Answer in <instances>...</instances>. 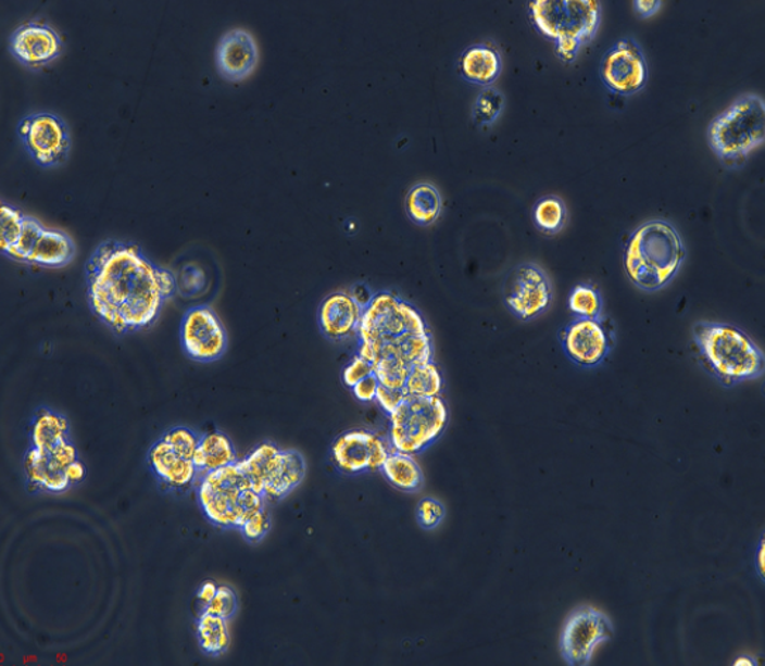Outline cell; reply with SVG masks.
<instances>
[{
	"instance_id": "cell-1",
	"label": "cell",
	"mask_w": 765,
	"mask_h": 666,
	"mask_svg": "<svg viewBox=\"0 0 765 666\" xmlns=\"http://www.w3.org/2000/svg\"><path fill=\"white\" fill-rule=\"evenodd\" d=\"M85 282L89 310L121 335L153 327L177 292L173 272L158 266L139 246L113 239L99 243L87 260Z\"/></svg>"
},
{
	"instance_id": "cell-2",
	"label": "cell",
	"mask_w": 765,
	"mask_h": 666,
	"mask_svg": "<svg viewBox=\"0 0 765 666\" xmlns=\"http://www.w3.org/2000/svg\"><path fill=\"white\" fill-rule=\"evenodd\" d=\"M356 338V354L372 365L382 357L400 359L410 367L434 361L427 321L393 291L375 292L371 304L363 309Z\"/></svg>"
},
{
	"instance_id": "cell-3",
	"label": "cell",
	"mask_w": 765,
	"mask_h": 666,
	"mask_svg": "<svg viewBox=\"0 0 765 666\" xmlns=\"http://www.w3.org/2000/svg\"><path fill=\"white\" fill-rule=\"evenodd\" d=\"M687 250L677 229L668 222H645L630 236L625 250V271L642 291H659L681 268Z\"/></svg>"
},
{
	"instance_id": "cell-4",
	"label": "cell",
	"mask_w": 765,
	"mask_h": 666,
	"mask_svg": "<svg viewBox=\"0 0 765 666\" xmlns=\"http://www.w3.org/2000/svg\"><path fill=\"white\" fill-rule=\"evenodd\" d=\"M693 340L722 385L736 386L764 375V352L733 325L702 321L693 327Z\"/></svg>"
},
{
	"instance_id": "cell-5",
	"label": "cell",
	"mask_w": 765,
	"mask_h": 666,
	"mask_svg": "<svg viewBox=\"0 0 765 666\" xmlns=\"http://www.w3.org/2000/svg\"><path fill=\"white\" fill-rule=\"evenodd\" d=\"M197 503L206 522L222 530H239L244 519L268 507V500L250 483L238 462L198 479Z\"/></svg>"
},
{
	"instance_id": "cell-6",
	"label": "cell",
	"mask_w": 765,
	"mask_h": 666,
	"mask_svg": "<svg viewBox=\"0 0 765 666\" xmlns=\"http://www.w3.org/2000/svg\"><path fill=\"white\" fill-rule=\"evenodd\" d=\"M528 14L534 28L554 42L556 56L573 63L597 36L602 8L597 0H534Z\"/></svg>"
},
{
	"instance_id": "cell-7",
	"label": "cell",
	"mask_w": 765,
	"mask_h": 666,
	"mask_svg": "<svg viewBox=\"0 0 765 666\" xmlns=\"http://www.w3.org/2000/svg\"><path fill=\"white\" fill-rule=\"evenodd\" d=\"M764 135V99L744 96L711 123L710 146L722 162L740 164L763 144Z\"/></svg>"
},
{
	"instance_id": "cell-8",
	"label": "cell",
	"mask_w": 765,
	"mask_h": 666,
	"mask_svg": "<svg viewBox=\"0 0 765 666\" xmlns=\"http://www.w3.org/2000/svg\"><path fill=\"white\" fill-rule=\"evenodd\" d=\"M450 411L439 397L405 395L390 415L389 442L397 452L419 455L446 432Z\"/></svg>"
},
{
	"instance_id": "cell-9",
	"label": "cell",
	"mask_w": 765,
	"mask_h": 666,
	"mask_svg": "<svg viewBox=\"0 0 765 666\" xmlns=\"http://www.w3.org/2000/svg\"><path fill=\"white\" fill-rule=\"evenodd\" d=\"M23 148L42 168L57 167L68 159L71 135L67 123L49 112L23 117L17 126Z\"/></svg>"
},
{
	"instance_id": "cell-10",
	"label": "cell",
	"mask_w": 765,
	"mask_h": 666,
	"mask_svg": "<svg viewBox=\"0 0 765 666\" xmlns=\"http://www.w3.org/2000/svg\"><path fill=\"white\" fill-rule=\"evenodd\" d=\"M179 343L188 359L197 363L221 361L228 351V334L211 306L187 310L179 324Z\"/></svg>"
},
{
	"instance_id": "cell-11",
	"label": "cell",
	"mask_w": 765,
	"mask_h": 666,
	"mask_svg": "<svg viewBox=\"0 0 765 666\" xmlns=\"http://www.w3.org/2000/svg\"><path fill=\"white\" fill-rule=\"evenodd\" d=\"M391 449L389 438L369 429H348L334 439L329 457L339 472L348 476L379 472Z\"/></svg>"
},
{
	"instance_id": "cell-12",
	"label": "cell",
	"mask_w": 765,
	"mask_h": 666,
	"mask_svg": "<svg viewBox=\"0 0 765 666\" xmlns=\"http://www.w3.org/2000/svg\"><path fill=\"white\" fill-rule=\"evenodd\" d=\"M613 637L611 618L597 608L582 606L570 614L561 636L562 658L569 666H588L594 650Z\"/></svg>"
},
{
	"instance_id": "cell-13",
	"label": "cell",
	"mask_w": 765,
	"mask_h": 666,
	"mask_svg": "<svg viewBox=\"0 0 765 666\" xmlns=\"http://www.w3.org/2000/svg\"><path fill=\"white\" fill-rule=\"evenodd\" d=\"M552 301V287L542 268L519 264L504 282V302L517 318L530 321L544 313Z\"/></svg>"
},
{
	"instance_id": "cell-14",
	"label": "cell",
	"mask_w": 765,
	"mask_h": 666,
	"mask_svg": "<svg viewBox=\"0 0 765 666\" xmlns=\"http://www.w3.org/2000/svg\"><path fill=\"white\" fill-rule=\"evenodd\" d=\"M599 74L612 92L630 97L645 87L649 67L639 45L630 39H623L603 55Z\"/></svg>"
},
{
	"instance_id": "cell-15",
	"label": "cell",
	"mask_w": 765,
	"mask_h": 666,
	"mask_svg": "<svg viewBox=\"0 0 765 666\" xmlns=\"http://www.w3.org/2000/svg\"><path fill=\"white\" fill-rule=\"evenodd\" d=\"M64 42L47 23L28 22L9 37V51L25 67L40 70L63 54Z\"/></svg>"
},
{
	"instance_id": "cell-16",
	"label": "cell",
	"mask_w": 765,
	"mask_h": 666,
	"mask_svg": "<svg viewBox=\"0 0 765 666\" xmlns=\"http://www.w3.org/2000/svg\"><path fill=\"white\" fill-rule=\"evenodd\" d=\"M562 348L576 365L597 367L612 349L611 330L599 318H578L561 332Z\"/></svg>"
},
{
	"instance_id": "cell-17",
	"label": "cell",
	"mask_w": 765,
	"mask_h": 666,
	"mask_svg": "<svg viewBox=\"0 0 765 666\" xmlns=\"http://www.w3.org/2000/svg\"><path fill=\"white\" fill-rule=\"evenodd\" d=\"M216 68L229 83L243 81L259 63L256 40L244 28H233L221 37L215 51Z\"/></svg>"
},
{
	"instance_id": "cell-18",
	"label": "cell",
	"mask_w": 765,
	"mask_h": 666,
	"mask_svg": "<svg viewBox=\"0 0 765 666\" xmlns=\"http://www.w3.org/2000/svg\"><path fill=\"white\" fill-rule=\"evenodd\" d=\"M28 447L54 457L57 462L63 460L75 447L68 418L59 411L41 405L33 413Z\"/></svg>"
},
{
	"instance_id": "cell-19",
	"label": "cell",
	"mask_w": 765,
	"mask_h": 666,
	"mask_svg": "<svg viewBox=\"0 0 765 666\" xmlns=\"http://www.w3.org/2000/svg\"><path fill=\"white\" fill-rule=\"evenodd\" d=\"M363 309L347 291L333 292L319 304L316 321L324 338L333 342L356 337Z\"/></svg>"
},
{
	"instance_id": "cell-20",
	"label": "cell",
	"mask_w": 765,
	"mask_h": 666,
	"mask_svg": "<svg viewBox=\"0 0 765 666\" xmlns=\"http://www.w3.org/2000/svg\"><path fill=\"white\" fill-rule=\"evenodd\" d=\"M148 465L154 479L168 490L187 491L196 488L200 474L196 463L179 456L162 438L150 447Z\"/></svg>"
},
{
	"instance_id": "cell-21",
	"label": "cell",
	"mask_w": 765,
	"mask_h": 666,
	"mask_svg": "<svg viewBox=\"0 0 765 666\" xmlns=\"http://www.w3.org/2000/svg\"><path fill=\"white\" fill-rule=\"evenodd\" d=\"M306 463L296 449H278L268 462L262 493L271 502L286 499L304 481Z\"/></svg>"
},
{
	"instance_id": "cell-22",
	"label": "cell",
	"mask_w": 765,
	"mask_h": 666,
	"mask_svg": "<svg viewBox=\"0 0 765 666\" xmlns=\"http://www.w3.org/2000/svg\"><path fill=\"white\" fill-rule=\"evenodd\" d=\"M23 472L30 493L63 494L73 488L67 470L35 448H27L23 456Z\"/></svg>"
},
{
	"instance_id": "cell-23",
	"label": "cell",
	"mask_w": 765,
	"mask_h": 666,
	"mask_svg": "<svg viewBox=\"0 0 765 666\" xmlns=\"http://www.w3.org/2000/svg\"><path fill=\"white\" fill-rule=\"evenodd\" d=\"M75 253H77V248L67 234L42 226L30 253H28L26 264L61 268L73 262Z\"/></svg>"
},
{
	"instance_id": "cell-24",
	"label": "cell",
	"mask_w": 765,
	"mask_h": 666,
	"mask_svg": "<svg viewBox=\"0 0 765 666\" xmlns=\"http://www.w3.org/2000/svg\"><path fill=\"white\" fill-rule=\"evenodd\" d=\"M460 70L467 83L489 88L502 74V55L488 45L471 46L461 56Z\"/></svg>"
},
{
	"instance_id": "cell-25",
	"label": "cell",
	"mask_w": 765,
	"mask_h": 666,
	"mask_svg": "<svg viewBox=\"0 0 765 666\" xmlns=\"http://www.w3.org/2000/svg\"><path fill=\"white\" fill-rule=\"evenodd\" d=\"M238 461L234 442L226 433L218 431V429L202 433L200 447L193 457L200 477Z\"/></svg>"
},
{
	"instance_id": "cell-26",
	"label": "cell",
	"mask_w": 765,
	"mask_h": 666,
	"mask_svg": "<svg viewBox=\"0 0 765 666\" xmlns=\"http://www.w3.org/2000/svg\"><path fill=\"white\" fill-rule=\"evenodd\" d=\"M196 637L202 654L220 658L230 646L229 620L201 608L196 617Z\"/></svg>"
},
{
	"instance_id": "cell-27",
	"label": "cell",
	"mask_w": 765,
	"mask_h": 666,
	"mask_svg": "<svg viewBox=\"0 0 765 666\" xmlns=\"http://www.w3.org/2000/svg\"><path fill=\"white\" fill-rule=\"evenodd\" d=\"M404 208L405 214L413 224L418 226L436 224L442 211L441 193L432 184H415L405 196Z\"/></svg>"
},
{
	"instance_id": "cell-28",
	"label": "cell",
	"mask_w": 765,
	"mask_h": 666,
	"mask_svg": "<svg viewBox=\"0 0 765 666\" xmlns=\"http://www.w3.org/2000/svg\"><path fill=\"white\" fill-rule=\"evenodd\" d=\"M380 472L393 488L407 493L417 491L424 483L422 467L409 453L391 451Z\"/></svg>"
},
{
	"instance_id": "cell-29",
	"label": "cell",
	"mask_w": 765,
	"mask_h": 666,
	"mask_svg": "<svg viewBox=\"0 0 765 666\" xmlns=\"http://www.w3.org/2000/svg\"><path fill=\"white\" fill-rule=\"evenodd\" d=\"M443 379L436 362L422 363V365L410 368L407 381H405V395L413 397H439L442 393Z\"/></svg>"
},
{
	"instance_id": "cell-30",
	"label": "cell",
	"mask_w": 765,
	"mask_h": 666,
	"mask_svg": "<svg viewBox=\"0 0 765 666\" xmlns=\"http://www.w3.org/2000/svg\"><path fill=\"white\" fill-rule=\"evenodd\" d=\"M27 215L21 210L2 202L0 208V249L4 256L12 252L25 229Z\"/></svg>"
},
{
	"instance_id": "cell-31",
	"label": "cell",
	"mask_w": 765,
	"mask_h": 666,
	"mask_svg": "<svg viewBox=\"0 0 765 666\" xmlns=\"http://www.w3.org/2000/svg\"><path fill=\"white\" fill-rule=\"evenodd\" d=\"M537 228L548 235H554L565 224L566 212L564 202L556 197H545L537 202L532 212Z\"/></svg>"
},
{
	"instance_id": "cell-32",
	"label": "cell",
	"mask_w": 765,
	"mask_h": 666,
	"mask_svg": "<svg viewBox=\"0 0 765 666\" xmlns=\"http://www.w3.org/2000/svg\"><path fill=\"white\" fill-rule=\"evenodd\" d=\"M410 368L407 363L400 361V359L382 357L373 363V375L377 377L381 386L404 390Z\"/></svg>"
},
{
	"instance_id": "cell-33",
	"label": "cell",
	"mask_w": 765,
	"mask_h": 666,
	"mask_svg": "<svg viewBox=\"0 0 765 666\" xmlns=\"http://www.w3.org/2000/svg\"><path fill=\"white\" fill-rule=\"evenodd\" d=\"M569 310L578 318H599L602 313L601 292L594 287L576 286L569 296Z\"/></svg>"
},
{
	"instance_id": "cell-34",
	"label": "cell",
	"mask_w": 765,
	"mask_h": 666,
	"mask_svg": "<svg viewBox=\"0 0 765 666\" xmlns=\"http://www.w3.org/2000/svg\"><path fill=\"white\" fill-rule=\"evenodd\" d=\"M504 108L503 93L493 87L485 88L476 99L474 106V121L479 126L493 125Z\"/></svg>"
},
{
	"instance_id": "cell-35",
	"label": "cell",
	"mask_w": 765,
	"mask_h": 666,
	"mask_svg": "<svg viewBox=\"0 0 765 666\" xmlns=\"http://www.w3.org/2000/svg\"><path fill=\"white\" fill-rule=\"evenodd\" d=\"M201 436L202 433L196 429L186 427V425H177V427L170 428L160 438L167 442L179 456L193 461L198 447H200Z\"/></svg>"
},
{
	"instance_id": "cell-36",
	"label": "cell",
	"mask_w": 765,
	"mask_h": 666,
	"mask_svg": "<svg viewBox=\"0 0 765 666\" xmlns=\"http://www.w3.org/2000/svg\"><path fill=\"white\" fill-rule=\"evenodd\" d=\"M271 527L272 518L268 514V507H266L244 519L238 531L249 544H259L271 531Z\"/></svg>"
},
{
	"instance_id": "cell-37",
	"label": "cell",
	"mask_w": 765,
	"mask_h": 666,
	"mask_svg": "<svg viewBox=\"0 0 765 666\" xmlns=\"http://www.w3.org/2000/svg\"><path fill=\"white\" fill-rule=\"evenodd\" d=\"M205 611L216 614L226 618V620H233L238 613L239 599L235 590L228 585H220L218 592H216L215 598L208 606L202 607Z\"/></svg>"
},
{
	"instance_id": "cell-38",
	"label": "cell",
	"mask_w": 765,
	"mask_h": 666,
	"mask_svg": "<svg viewBox=\"0 0 765 666\" xmlns=\"http://www.w3.org/2000/svg\"><path fill=\"white\" fill-rule=\"evenodd\" d=\"M446 518V507L437 499L424 498L417 505V519L424 530H434Z\"/></svg>"
},
{
	"instance_id": "cell-39",
	"label": "cell",
	"mask_w": 765,
	"mask_h": 666,
	"mask_svg": "<svg viewBox=\"0 0 765 666\" xmlns=\"http://www.w3.org/2000/svg\"><path fill=\"white\" fill-rule=\"evenodd\" d=\"M371 375H373L372 363L359 356V354H355V356L351 359V362L343 368L342 381L348 389H352L359 381L366 379V377Z\"/></svg>"
},
{
	"instance_id": "cell-40",
	"label": "cell",
	"mask_w": 765,
	"mask_h": 666,
	"mask_svg": "<svg viewBox=\"0 0 765 666\" xmlns=\"http://www.w3.org/2000/svg\"><path fill=\"white\" fill-rule=\"evenodd\" d=\"M405 399L404 390L389 389V387L379 386L377 389L376 401L377 405L381 409L382 413L390 417L394 413L397 407Z\"/></svg>"
},
{
	"instance_id": "cell-41",
	"label": "cell",
	"mask_w": 765,
	"mask_h": 666,
	"mask_svg": "<svg viewBox=\"0 0 765 666\" xmlns=\"http://www.w3.org/2000/svg\"><path fill=\"white\" fill-rule=\"evenodd\" d=\"M380 382L375 375L367 376L366 379L359 381L355 387H352V393L361 403H375L377 389Z\"/></svg>"
},
{
	"instance_id": "cell-42",
	"label": "cell",
	"mask_w": 765,
	"mask_h": 666,
	"mask_svg": "<svg viewBox=\"0 0 765 666\" xmlns=\"http://www.w3.org/2000/svg\"><path fill=\"white\" fill-rule=\"evenodd\" d=\"M348 292L362 309H366V306L371 304L373 296H375V292H373L372 288L365 285V282H358V285L352 286L351 290Z\"/></svg>"
},
{
	"instance_id": "cell-43",
	"label": "cell",
	"mask_w": 765,
	"mask_h": 666,
	"mask_svg": "<svg viewBox=\"0 0 765 666\" xmlns=\"http://www.w3.org/2000/svg\"><path fill=\"white\" fill-rule=\"evenodd\" d=\"M218 586L215 582H212V580H206V582L202 583L200 588L197 590V600L198 603H201L202 607L208 606L212 602V599L215 598L216 592H218Z\"/></svg>"
},
{
	"instance_id": "cell-44",
	"label": "cell",
	"mask_w": 765,
	"mask_h": 666,
	"mask_svg": "<svg viewBox=\"0 0 765 666\" xmlns=\"http://www.w3.org/2000/svg\"><path fill=\"white\" fill-rule=\"evenodd\" d=\"M632 4H635L636 12L642 17L653 16L661 7L660 0H636Z\"/></svg>"
},
{
	"instance_id": "cell-45",
	"label": "cell",
	"mask_w": 765,
	"mask_h": 666,
	"mask_svg": "<svg viewBox=\"0 0 765 666\" xmlns=\"http://www.w3.org/2000/svg\"><path fill=\"white\" fill-rule=\"evenodd\" d=\"M85 475H87V470H85V465L81 460L71 463V465L67 467V476L71 481V485H73V488L74 486L81 483V481L85 479Z\"/></svg>"
},
{
	"instance_id": "cell-46",
	"label": "cell",
	"mask_w": 765,
	"mask_h": 666,
	"mask_svg": "<svg viewBox=\"0 0 765 666\" xmlns=\"http://www.w3.org/2000/svg\"><path fill=\"white\" fill-rule=\"evenodd\" d=\"M757 564L760 575H762V578H764V540L760 542Z\"/></svg>"
},
{
	"instance_id": "cell-47",
	"label": "cell",
	"mask_w": 765,
	"mask_h": 666,
	"mask_svg": "<svg viewBox=\"0 0 765 666\" xmlns=\"http://www.w3.org/2000/svg\"><path fill=\"white\" fill-rule=\"evenodd\" d=\"M749 661L750 658H739L738 661H736L735 665H754V663H749Z\"/></svg>"
}]
</instances>
